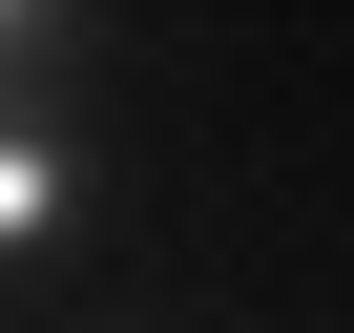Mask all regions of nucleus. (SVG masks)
Returning a JSON list of instances; mask_svg holds the SVG:
<instances>
[{
  "label": "nucleus",
  "mask_w": 354,
  "mask_h": 333,
  "mask_svg": "<svg viewBox=\"0 0 354 333\" xmlns=\"http://www.w3.org/2000/svg\"><path fill=\"white\" fill-rule=\"evenodd\" d=\"M63 209H84V166H63V146H42V125H0V250H42V229H63Z\"/></svg>",
  "instance_id": "nucleus-1"
},
{
  "label": "nucleus",
  "mask_w": 354,
  "mask_h": 333,
  "mask_svg": "<svg viewBox=\"0 0 354 333\" xmlns=\"http://www.w3.org/2000/svg\"><path fill=\"white\" fill-rule=\"evenodd\" d=\"M21 21H63V0H0V42H21Z\"/></svg>",
  "instance_id": "nucleus-2"
}]
</instances>
